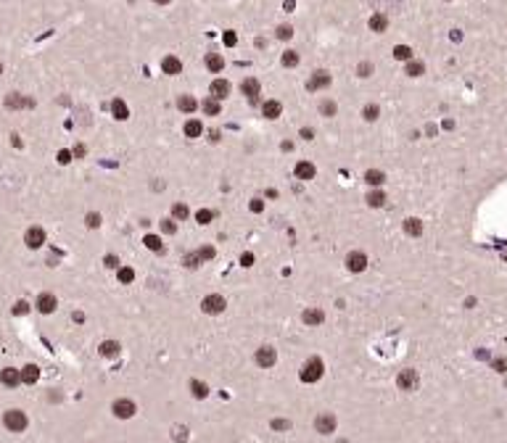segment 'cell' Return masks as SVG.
Wrapping results in <instances>:
<instances>
[{
    "instance_id": "6",
    "label": "cell",
    "mask_w": 507,
    "mask_h": 443,
    "mask_svg": "<svg viewBox=\"0 0 507 443\" xmlns=\"http://www.w3.org/2000/svg\"><path fill=\"white\" fill-rule=\"evenodd\" d=\"M24 243H27V248H32V251L42 248L45 246V230L42 227H29V230L24 232Z\"/></svg>"
},
{
    "instance_id": "57",
    "label": "cell",
    "mask_w": 507,
    "mask_h": 443,
    "mask_svg": "<svg viewBox=\"0 0 507 443\" xmlns=\"http://www.w3.org/2000/svg\"><path fill=\"white\" fill-rule=\"evenodd\" d=\"M301 137H304V140H312V137H314V129L304 127V129H301Z\"/></svg>"
},
{
    "instance_id": "36",
    "label": "cell",
    "mask_w": 507,
    "mask_h": 443,
    "mask_svg": "<svg viewBox=\"0 0 507 443\" xmlns=\"http://www.w3.org/2000/svg\"><path fill=\"white\" fill-rule=\"evenodd\" d=\"M380 116V109H378V103H367L365 109H362V119L365 121H375Z\"/></svg>"
},
{
    "instance_id": "14",
    "label": "cell",
    "mask_w": 507,
    "mask_h": 443,
    "mask_svg": "<svg viewBox=\"0 0 507 443\" xmlns=\"http://www.w3.org/2000/svg\"><path fill=\"white\" fill-rule=\"evenodd\" d=\"M294 174H296V180L306 182V180H314L317 169H314V164H312V161H298V164H296V169H294Z\"/></svg>"
},
{
    "instance_id": "13",
    "label": "cell",
    "mask_w": 507,
    "mask_h": 443,
    "mask_svg": "<svg viewBox=\"0 0 507 443\" xmlns=\"http://www.w3.org/2000/svg\"><path fill=\"white\" fill-rule=\"evenodd\" d=\"M301 319H304V325H306V327H317V325L325 322V311L317 309V306H309V309H304Z\"/></svg>"
},
{
    "instance_id": "17",
    "label": "cell",
    "mask_w": 507,
    "mask_h": 443,
    "mask_svg": "<svg viewBox=\"0 0 507 443\" xmlns=\"http://www.w3.org/2000/svg\"><path fill=\"white\" fill-rule=\"evenodd\" d=\"M367 27H370V32L383 35L388 29V16H386V13H373V16L367 19Z\"/></svg>"
},
{
    "instance_id": "3",
    "label": "cell",
    "mask_w": 507,
    "mask_h": 443,
    "mask_svg": "<svg viewBox=\"0 0 507 443\" xmlns=\"http://www.w3.org/2000/svg\"><path fill=\"white\" fill-rule=\"evenodd\" d=\"M225 306H227V301L222 298L219 293H211V295H206V298L201 301V311H204V314H211V317L222 314V311H225Z\"/></svg>"
},
{
    "instance_id": "18",
    "label": "cell",
    "mask_w": 507,
    "mask_h": 443,
    "mask_svg": "<svg viewBox=\"0 0 507 443\" xmlns=\"http://www.w3.org/2000/svg\"><path fill=\"white\" fill-rule=\"evenodd\" d=\"M5 106H8V109H29V106H35V101L32 98L19 95V93H8L5 95Z\"/></svg>"
},
{
    "instance_id": "33",
    "label": "cell",
    "mask_w": 507,
    "mask_h": 443,
    "mask_svg": "<svg viewBox=\"0 0 507 443\" xmlns=\"http://www.w3.org/2000/svg\"><path fill=\"white\" fill-rule=\"evenodd\" d=\"M143 243H145V248H148V251H156V254H164V246H161V238H159V235H145V238H143Z\"/></svg>"
},
{
    "instance_id": "54",
    "label": "cell",
    "mask_w": 507,
    "mask_h": 443,
    "mask_svg": "<svg viewBox=\"0 0 507 443\" xmlns=\"http://www.w3.org/2000/svg\"><path fill=\"white\" fill-rule=\"evenodd\" d=\"M103 261H106V266H109V269H119V258H117V256H111V254H109V256L103 258Z\"/></svg>"
},
{
    "instance_id": "23",
    "label": "cell",
    "mask_w": 507,
    "mask_h": 443,
    "mask_svg": "<svg viewBox=\"0 0 507 443\" xmlns=\"http://www.w3.org/2000/svg\"><path fill=\"white\" fill-rule=\"evenodd\" d=\"M206 69L214 74H219L222 69H225V58H222V53H206Z\"/></svg>"
},
{
    "instance_id": "16",
    "label": "cell",
    "mask_w": 507,
    "mask_h": 443,
    "mask_svg": "<svg viewBox=\"0 0 507 443\" xmlns=\"http://www.w3.org/2000/svg\"><path fill=\"white\" fill-rule=\"evenodd\" d=\"M0 383H3L5 388H16L21 383V372L13 369V367H5V369L0 372Z\"/></svg>"
},
{
    "instance_id": "30",
    "label": "cell",
    "mask_w": 507,
    "mask_h": 443,
    "mask_svg": "<svg viewBox=\"0 0 507 443\" xmlns=\"http://www.w3.org/2000/svg\"><path fill=\"white\" fill-rule=\"evenodd\" d=\"M383 203H386V193H383V190H373V193H367V206H370V209H380Z\"/></svg>"
},
{
    "instance_id": "61",
    "label": "cell",
    "mask_w": 507,
    "mask_h": 443,
    "mask_svg": "<svg viewBox=\"0 0 507 443\" xmlns=\"http://www.w3.org/2000/svg\"><path fill=\"white\" fill-rule=\"evenodd\" d=\"M505 258H507V254H505Z\"/></svg>"
},
{
    "instance_id": "35",
    "label": "cell",
    "mask_w": 507,
    "mask_h": 443,
    "mask_svg": "<svg viewBox=\"0 0 507 443\" xmlns=\"http://www.w3.org/2000/svg\"><path fill=\"white\" fill-rule=\"evenodd\" d=\"M394 58L404 61V64H407V61H412V48H410V45H396V48H394Z\"/></svg>"
},
{
    "instance_id": "37",
    "label": "cell",
    "mask_w": 507,
    "mask_h": 443,
    "mask_svg": "<svg viewBox=\"0 0 507 443\" xmlns=\"http://www.w3.org/2000/svg\"><path fill=\"white\" fill-rule=\"evenodd\" d=\"M188 214H190V211H188V206H185V203H174V206H172V219H174V222L188 219Z\"/></svg>"
},
{
    "instance_id": "32",
    "label": "cell",
    "mask_w": 507,
    "mask_h": 443,
    "mask_svg": "<svg viewBox=\"0 0 507 443\" xmlns=\"http://www.w3.org/2000/svg\"><path fill=\"white\" fill-rule=\"evenodd\" d=\"M190 393H193V399H206L209 396V385L201 383V380H193L190 383Z\"/></svg>"
},
{
    "instance_id": "45",
    "label": "cell",
    "mask_w": 507,
    "mask_h": 443,
    "mask_svg": "<svg viewBox=\"0 0 507 443\" xmlns=\"http://www.w3.org/2000/svg\"><path fill=\"white\" fill-rule=\"evenodd\" d=\"M291 37H294V27L280 24V27H278V40H291Z\"/></svg>"
},
{
    "instance_id": "12",
    "label": "cell",
    "mask_w": 507,
    "mask_h": 443,
    "mask_svg": "<svg viewBox=\"0 0 507 443\" xmlns=\"http://www.w3.org/2000/svg\"><path fill=\"white\" fill-rule=\"evenodd\" d=\"M275 362H278V354H275V348H272V346H262V348L256 351V364H259V367L270 369Z\"/></svg>"
},
{
    "instance_id": "53",
    "label": "cell",
    "mask_w": 507,
    "mask_h": 443,
    "mask_svg": "<svg viewBox=\"0 0 507 443\" xmlns=\"http://www.w3.org/2000/svg\"><path fill=\"white\" fill-rule=\"evenodd\" d=\"M174 441H188V427H174Z\"/></svg>"
},
{
    "instance_id": "2",
    "label": "cell",
    "mask_w": 507,
    "mask_h": 443,
    "mask_svg": "<svg viewBox=\"0 0 507 443\" xmlns=\"http://www.w3.org/2000/svg\"><path fill=\"white\" fill-rule=\"evenodd\" d=\"M322 372H325V364H322V359H306L304 367H301V380L304 383H317L322 377Z\"/></svg>"
},
{
    "instance_id": "48",
    "label": "cell",
    "mask_w": 507,
    "mask_h": 443,
    "mask_svg": "<svg viewBox=\"0 0 507 443\" xmlns=\"http://www.w3.org/2000/svg\"><path fill=\"white\" fill-rule=\"evenodd\" d=\"M249 209H251L254 214H262V211H264V201H262V198H251Z\"/></svg>"
},
{
    "instance_id": "8",
    "label": "cell",
    "mask_w": 507,
    "mask_h": 443,
    "mask_svg": "<svg viewBox=\"0 0 507 443\" xmlns=\"http://www.w3.org/2000/svg\"><path fill=\"white\" fill-rule=\"evenodd\" d=\"M314 430H317L320 435L336 433V417H333V414H328V411H322V414L314 419Z\"/></svg>"
},
{
    "instance_id": "4",
    "label": "cell",
    "mask_w": 507,
    "mask_h": 443,
    "mask_svg": "<svg viewBox=\"0 0 507 443\" xmlns=\"http://www.w3.org/2000/svg\"><path fill=\"white\" fill-rule=\"evenodd\" d=\"M111 411H114L119 419H129V417L137 411V406H135L132 399H117V401L111 404Z\"/></svg>"
},
{
    "instance_id": "38",
    "label": "cell",
    "mask_w": 507,
    "mask_h": 443,
    "mask_svg": "<svg viewBox=\"0 0 507 443\" xmlns=\"http://www.w3.org/2000/svg\"><path fill=\"white\" fill-rule=\"evenodd\" d=\"M280 61H283V66H288V69H291V66H296V64H298V53H296V50H286Z\"/></svg>"
},
{
    "instance_id": "40",
    "label": "cell",
    "mask_w": 507,
    "mask_h": 443,
    "mask_svg": "<svg viewBox=\"0 0 507 443\" xmlns=\"http://www.w3.org/2000/svg\"><path fill=\"white\" fill-rule=\"evenodd\" d=\"M211 219H214V211H209V209H198L196 211V222H198V224H209Z\"/></svg>"
},
{
    "instance_id": "10",
    "label": "cell",
    "mask_w": 507,
    "mask_h": 443,
    "mask_svg": "<svg viewBox=\"0 0 507 443\" xmlns=\"http://www.w3.org/2000/svg\"><path fill=\"white\" fill-rule=\"evenodd\" d=\"M346 269L349 272H365L367 269V256L362 254V251H351V254L346 256Z\"/></svg>"
},
{
    "instance_id": "29",
    "label": "cell",
    "mask_w": 507,
    "mask_h": 443,
    "mask_svg": "<svg viewBox=\"0 0 507 443\" xmlns=\"http://www.w3.org/2000/svg\"><path fill=\"white\" fill-rule=\"evenodd\" d=\"M407 77H420V74H425V64L422 61H407V69H404Z\"/></svg>"
},
{
    "instance_id": "9",
    "label": "cell",
    "mask_w": 507,
    "mask_h": 443,
    "mask_svg": "<svg viewBox=\"0 0 507 443\" xmlns=\"http://www.w3.org/2000/svg\"><path fill=\"white\" fill-rule=\"evenodd\" d=\"M35 306H37L40 314H53L56 306H58V301H56V295H53V293H40V295H37V301H35Z\"/></svg>"
},
{
    "instance_id": "47",
    "label": "cell",
    "mask_w": 507,
    "mask_h": 443,
    "mask_svg": "<svg viewBox=\"0 0 507 443\" xmlns=\"http://www.w3.org/2000/svg\"><path fill=\"white\" fill-rule=\"evenodd\" d=\"M198 264H201V258H198V254H196V251H193V254H188V256H185V266H188V269H196Z\"/></svg>"
},
{
    "instance_id": "60",
    "label": "cell",
    "mask_w": 507,
    "mask_h": 443,
    "mask_svg": "<svg viewBox=\"0 0 507 443\" xmlns=\"http://www.w3.org/2000/svg\"><path fill=\"white\" fill-rule=\"evenodd\" d=\"M0 74H3V64H0Z\"/></svg>"
},
{
    "instance_id": "55",
    "label": "cell",
    "mask_w": 507,
    "mask_h": 443,
    "mask_svg": "<svg viewBox=\"0 0 507 443\" xmlns=\"http://www.w3.org/2000/svg\"><path fill=\"white\" fill-rule=\"evenodd\" d=\"M84 153H87V148H84V145H74V150H72V158H82Z\"/></svg>"
},
{
    "instance_id": "39",
    "label": "cell",
    "mask_w": 507,
    "mask_h": 443,
    "mask_svg": "<svg viewBox=\"0 0 507 443\" xmlns=\"http://www.w3.org/2000/svg\"><path fill=\"white\" fill-rule=\"evenodd\" d=\"M336 103L333 101H320V113L322 116H336Z\"/></svg>"
},
{
    "instance_id": "46",
    "label": "cell",
    "mask_w": 507,
    "mask_h": 443,
    "mask_svg": "<svg viewBox=\"0 0 507 443\" xmlns=\"http://www.w3.org/2000/svg\"><path fill=\"white\" fill-rule=\"evenodd\" d=\"M491 367H494L499 375H505V372H507V359H505V356H499V359H494V362H491Z\"/></svg>"
},
{
    "instance_id": "19",
    "label": "cell",
    "mask_w": 507,
    "mask_h": 443,
    "mask_svg": "<svg viewBox=\"0 0 507 443\" xmlns=\"http://www.w3.org/2000/svg\"><path fill=\"white\" fill-rule=\"evenodd\" d=\"M209 93H211V98H217V101H225V98L230 95V82L227 79H214Z\"/></svg>"
},
{
    "instance_id": "25",
    "label": "cell",
    "mask_w": 507,
    "mask_h": 443,
    "mask_svg": "<svg viewBox=\"0 0 507 443\" xmlns=\"http://www.w3.org/2000/svg\"><path fill=\"white\" fill-rule=\"evenodd\" d=\"M177 109L182 111V113H193V111H198V101L193 95H180L177 98Z\"/></svg>"
},
{
    "instance_id": "26",
    "label": "cell",
    "mask_w": 507,
    "mask_h": 443,
    "mask_svg": "<svg viewBox=\"0 0 507 443\" xmlns=\"http://www.w3.org/2000/svg\"><path fill=\"white\" fill-rule=\"evenodd\" d=\"M365 182H367L370 187H380L383 182H386V174H383L380 169H367V172H365Z\"/></svg>"
},
{
    "instance_id": "52",
    "label": "cell",
    "mask_w": 507,
    "mask_h": 443,
    "mask_svg": "<svg viewBox=\"0 0 507 443\" xmlns=\"http://www.w3.org/2000/svg\"><path fill=\"white\" fill-rule=\"evenodd\" d=\"M56 158H58V164H61V166H66L69 161H72V150H58V156H56Z\"/></svg>"
},
{
    "instance_id": "42",
    "label": "cell",
    "mask_w": 507,
    "mask_h": 443,
    "mask_svg": "<svg viewBox=\"0 0 507 443\" xmlns=\"http://www.w3.org/2000/svg\"><path fill=\"white\" fill-rule=\"evenodd\" d=\"M370 74H373V64H370V61H359V66H357V77L367 79Z\"/></svg>"
},
{
    "instance_id": "1",
    "label": "cell",
    "mask_w": 507,
    "mask_h": 443,
    "mask_svg": "<svg viewBox=\"0 0 507 443\" xmlns=\"http://www.w3.org/2000/svg\"><path fill=\"white\" fill-rule=\"evenodd\" d=\"M3 425L8 427L11 433H24L27 425H29V419H27V414L21 409H8L3 414Z\"/></svg>"
},
{
    "instance_id": "59",
    "label": "cell",
    "mask_w": 507,
    "mask_h": 443,
    "mask_svg": "<svg viewBox=\"0 0 507 443\" xmlns=\"http://www.w3.org/2000/svg\"><path fill=\"white\" fill-rule=\"evenodd\" d=\"M156 5H167V3H172V0H153Z\"/></svg>"
},
{
    "instance_id": "31",
    "label": "cell",
    "mask_w": 507,
    "mask_h": 443,
    "mask_svg": "<svg viewBox=\"0 0 507 443\" xmlns=\"http://www.w3.org/2000/svg\"><path fill=\"white\" fill-rule=\"evenodd\" d=\"M98 351H101V356L111 359V356H117V354H119V343H117V340H103Z\"/></svg>"
},
{
    "instance_id": "50",
    "label": "cell",
    "mask_w": 507,
    "mask_h": 443,
    "mask_svg": "<svg viewBox=\"0 0 507 443\" xmlns=\"http://www.w3.org/2000/svg\"><path fill=\"white\" fill-rule=\"evenodd\" d=\"M272 430H291V422L288 419H272Z\"/></svg>"
},
{
    "instance_id": "41",
    "label": "cell",
    "mask_w": 507,
    "mask_h": 443,
    "mask_svg": "<svg viewBox=\"0 0 507 443\" xmlns=\"http://www.w3.org/2000/svg\"><path fill=\"white\" fill-rule=\"evenodd\" d=\"M196 254H198V258H201V264H204V261H211V258H214V254H217V251H214L211 246H201V248L196 251Z\"/></svg>"
},
{
    "instance_id": "44",
    "label": "cell",
    "mask_w": 507,
    "mask_h": 443,
    "mask_svg": "<svg viewBox=\"0 0 507 443\" xmlns=\"http://www.w3.org/2000/svg\"><path fill=\"white\" fill-rule=\"evenodd\" d=\"M84 224L90 227V230H95V227H101V214H95V211H90L87 217H84Z\"/></svg>"
},
{
    "instance_id": "43",
    "label": "cell",
    "mask_w": 507,
    "mask_h": 443,
    "mask_svg": "<svg viewBox=\"0 0 507 443\" xmlns=\"http://www.w3.org/2000/svg\"><path fill=\"white\" fill-rule=\"evenodd\" d=\"M159 227H161V232H167V235H174V232H177V224H174V219H161V222H159Z\"/></svg>"
},
{
    "instance_id": "49",
    "label": "cell",
    "mask_w": 507,
    "mask_h": 443,
    "mask_svg": "<svg viewBox=\"0 0 507 443\" xmlns=\"http://www.w3.org/2000/svg\"><path fill=\"white\" fill-rule=\"evenodd\" d=\"M222 40H225V45H227V48H233V45L238 42V35L233 32V29H227V32L222 35Z\"/></svg>"
},
{
    "instance_id": "20",
    "label": "cell",
    "mask_w": 507,
    "mask_h": 443,
    "mask_svg": "<svg viewBox=\"0 0 507 443\" xmlns=\"http://www.w3.org/2000/svg\"><path fill=\"white\" fill-rule=\"evenodd\" d=\"M21 383H27V385H35L37 380H40V367L37 364H27V367H21Z\"/></svg>"
},
{
    "instance_id": "28",
    "label": "cell",
    "mask_w": 507,
    "mask_h": 443,
    "mask_svg": "<svg viewBox=\"0 0 507 443\" xmlns=\"http://www.w3.org/2000/svg\"><path fill=\"white\" fill-rule=\"evenodd\" d=\"M201 109H204V113H206V116H219L222 106H219V101H217V98H206V101L201 103Z\"/></svg>"
},
{
    "instance_id": "5",
    "label": "cell",
    "mask_w": 507,
    "mask_h": 443,
    "mask_svg": "<svg viewBox=\"0 0 507 443\" xmlns=\"http://www.w3.org/2000/svg\"><path fill=\"white\" fill-rule=\"evenodd\" d=\"M418 383H420V377H418V372H415V369H402V372H399V377H396L399 391H407V393L415 391Z\"/></svg>"
},
{
    "instance_id": "24",
    "label": "cell",
    "mask_w": 507,
    "mask_h": 443,
    "mask_svg": "<svg viewBox=\"0 0 507 443\" xmlns=\"http://www.w3.org/2000/svg\"><path fill=\"white\" fill-rule=\"evenodd\" d=\"M404 232L410 235V238H420V235H422V222L418 217L404 219Z\"/></svg>"
},
{
    "instance_id": "51",
    "label": "cell",
    "mask_w": 507,
    "mask_h": 443,
    "mask_svg": "<svg viewBox=\"0 0 507 443\" xmlns=\"http://www.w3.org/2000/svg\"><path fill=\"white\" fill-rule=\"evenodd\" d=\"M27 311H29V303H27V301H19L16 306H13V314H16V317H24Z\"/></svg>"
},
{
    "instance_id": "22",
    "label": "cell",
    "mask_w": 507,
    "mask_h": 443,
    "mask_svg": "<svg viewBox=\"0 0 507 443\" xmlns=\"http://www.w3.org/2000/svg\"><path fill=\"white\" fill-rule=\"evenodd\" d=\"M111 113H114V119H119V121L129 119V109H127V103L122 101V98H114L111 101Z\"/></svg>"
},
{
    "instance_id": "27",
    "label": "cell",
    "mask_w": 507,
    "mask_h": 443,
    "mask_svg": "<svg viewBox=\"0 0 507 443\" xmlns=\"http://www.w3.org/2000/svg\"><path fill=\"white\" fill-rule=\"evenodd\" d=\"M204 135V124L198 119H188L185 121V137H190V140H196V137H201Z\"/></svg>"
},
{
    "instance_id": "56",
    "label": "cell",
    "mask_w": 507,
    "mask_h": 443,
    "mask_svg": "<svg viewBox=\"0 0 507 443\" xmlns=\"http://www.w3.org/2000/svg\"><path fill=\"white\" fill-rule=\"evenodd\" d=\"M241 264H243V266H254V254H249V251H246V254H241Z\"/></svg>"
},
{
    "instance_id": "21",
    "label": "cell",
    "mask_w": 507,
    "mask_h": 443,
    "mask_svg": "<svg viewBox=\"0 0 507 443\" xmlns=\"http://www.w3.org/2000/svg\"><path fill=\"white\" fill-rule=\"evenodd\" d=\"M283 113V103L280 101H264L262 103V116L264 119H278Z\"/></svg>"
},
{
    "instance_id": "11",
    "label": "cell",
    "mask_w": 507,
    "mask_h": 443,
    "mask_svg": "<svg viewBox=\"0 0 507 443\" xmlns=\"http://www.w3.org/2000/svg\"><path fill=\"white\" fill-rule=\"evenodd\" d=\"M241 93L249 98L251 103H256L259 93H262V85H259V79H256V77H249V79H243V82H241Z\"/></svg>"
},
{
    "instance_id": "15",
    "label": "cell",
    "mask_w": 507,
    "mask_h": 443,
    "mask_svg": "<svg viewBox=\"0 0 507 443\" xmlns=\"http://www.w3.org/2000/svg\"><path fill=\"white\" fill-rule=\"evenodd\" d=\"M161 72L169 74V77H177V74L182 72V61L177 56H167L164 61H161Z\"/></svg>"
},
{
    "instance_id": "34",
    "label": "cell",
    "mask_w": 507,
    "mask_h": 443,
    "mask_svg": "<svg viewBox=\"0 0 507 443\" xmlns=\"http://www.w3.org/2000/svg\"><path fill=\"white\" fill-rule=\"evenodd\" d=\"M117 277H119L122 285H129V282L135 280V269H132V266H119V269H117Z\"/></svg>"
},
{
    "instance_id": "7",
    "label": "cell",
    "mask_w": 507,
    "mask_h": 443,
    "mask_svg": "<svg viewBox=\"0 0 507 443\" xmlns=\"http://www.w3.org/2000/svg\"><path fill=\"white\" fill-rule=\"evenodd\" d=\"M330 85V74L328 72H322V69H317V72L312 74L309 79H306V90L309 93H317V90H325Z\"/></svg>"
},
{
    "instance_id": "58",
    "label": "cell",
    "mask_w": 507,
    "mask_h": 443,
    "mask_svg": "<svg viewBox=\"0 0 507 443\" xmlns=\"http://www.w3.org/2000/svg\"><path fill=\"white\" fill-rule=\"evenodd\" d=\"M449 37H452V42H460V32H457V29H452Z\"/></svg>"
}]
</instances>
